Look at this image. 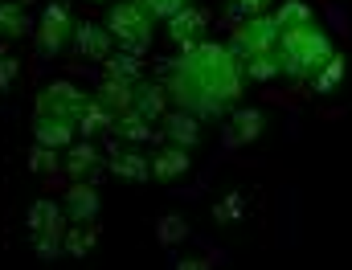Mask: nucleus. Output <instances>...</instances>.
Returning <instances> with one entry per match:
<instances>
[{"mask_svg":"<svg viewBox=\"0 0 352 270\" xmlns=\"http://www.w3.org/2000/svg\"><path fill=\"white\" fill-rule=\"evenodd\" d=\"M111 172H115L119 180L144 184V180H152V156L131 152V148H115V156H111Z\"/></svg>","mask_w":352,"mask_h":270,"instance_id":"obj_16","label":"nucleus"},{"mask_svg":"<svg viewBox=\"0 0 352 270\" xmlns=\"http://www.w3.org/2000/svg\"><path fill=\"white\" fill-rule=\"evenodd\" d=\"M234 8H238L242 16H254V12H266V8H270V0H234Z\"/></svg>","mask_w":352,"mask_h":270,"instance_id":"obj_32","label":"nucleus"},{"mask_svg":"<svg viewBox=\"0 0 352 270\" xmlns=\"http://www.w3.org/2000/svg\"><path fill=\"white\" fill-rule=\"evenodd\" d=\"M74 135H78L74 123H66V119H50V115H33V139H37V144L66 152V148L74 144Z\"/></svg>","mask_w":352,"mask_h":270,"instance_id":"obj_14","label":"nucleus"},{"mask_svg":"<svg viewBox=\"0 0 352 270\" xmlns=\"http://www.w3.org/2000/svg\"><path fill=\"white\" fill-rule=\"evenodd\" d=\"M74 45H78V54L90 58V62H107L115 54V37L98 21H74Z\"/></svg>","mask_w":352,"mask_h":270,"instance_id":"obj_7","label":"nucleus"},{"mask_svg":"<svg viewBox=\"0 0 352 270\" xmlns=\"http://www.w3.org/2000/svg\"><path fill=\"white\" fill-rule=\"evenodd\" d=\"M140 4H144V8H148L152 16H164V21H168L176 8H184L188 0H140Z\"/></svg>","mask_w":352,"mask_h":270,"instance_id":"obj_30","label":"nucleus"},{"mask_svg":"<svg viewBox=\"0 0 352 270\" xmlns=\"http://www.w3.org/2000/svg\"><path fill=\"white\" fill-rule=\"evenodd\" d=\"M238 209H242V201H238V192H234V196H226V205L217 209V221H230V217H238Z\"/></svg>","mask_w":352,"mask_h":270,"instance_id":"obj_33","label":"nucleus"},{"mask_svg":"<svg viewBox=\"0 0 352 270\" xmlns=\"http://www.w3.org/2000/svg\"><path fill=\"white\" fill-rule=\"evenodd\" d=\"M25 225H29V234H66V213H62V201H54V196H41V201H33L29 205V213H25Z\"/></svg>","mask_w":352,"mask_h":270,"instance_id":"obj_10","label":"nucleus"},{"mask_svg":"<svg viewBox=\"0 0 352 270\" xmlns=\"http://www.w3.org/2000/svg\"><path fill=\"white\" fill-rule=\"evenodd\" d=\"M164 135H168V144L176 148H197L201 144V119L197 115H188V111H164Z\"/></svg>","mask_w":352,"mask_h":270,"instance_id":"obj_15","label":"nucleus"},{"mask_svg":"<svg viewBox=\"0 0 352 270\" xmlns=\"http://www.w3.org/2000/svg\"><path fill=\"white\" fill-rule=\"evenodd\" d=\"M332 37L307 21V25H295V29H283L278 33V45H274V58H278V74L295 78V82H311V74L332 58Z\"/></svg>","mask_w":352,"mask_h":270,"instance_id":"obj_2","label":"nucleus"},{"mask_svg":"<svg viewBox=\"0 0 352 270\" xmlns=\"http://www.w3.org/2000/svg\"><path fill=\"white\" fill-rule=\"evenodd\" d=\"M16 74H21V62H16V58H0V90L12 87Z\"/></svg>","mask_w":352,"mask_h":270,"instance_id":"obj_31","label":"nucleus"},{"mask_svg":"<svg viewBox=\"0 0 352 270\" xmlns=\"http://www.w3.org/2000/svg\"><path fill=\"white\" fill-rule=\"evenodd\" d=\"M180 270H205L209 267V258H184V262H176Z\"/></svg>","mask_w":352,"mask_h":270,"instance_id":"obj_34","label":"nucleus"},{"mask_svg":"<svg viewBox=\"0 0 352 270\" xmlns=\"http://www.w3.org/2000/svg\"><path fill=\"white\" fill-rule=\"evenodd\" d=\"M188 172V148H176V144H168L164 152H156L152 156V180H180Z\"/></svg>","mask_w":352,"mask_h":270,"instance_id":"obj_19","label":"nucleus"},{"mask_svg":"<svg viewBox=\"0 0 352 270\" xmlns=\"http://www.w3.org/2000/svg\"><path fill=\"white\" fill-rule=\"evenodd\" d=\"M278 21H274V12H254V16H246L238 29H234V37H230V49L238 54V58H250V54H266V49H274L278 45Z\"/></svg>","mask_w":352,"mask_h":270,"instance_id":"obj_6","label":"nucleus"},{"mask_svg":"<svg viewBox=\"0 0 352 270\" xmlns=\"http://www.w3.org/2000/svg\"><path fill=\"white\" fill-rule=\"evenodd\" d=\"M131 111H135V115H144L148 123L164 119V111H168V90L160 87V82L140 78V82H135V90H131Z\"/></svg>","mask_w":352,"mask_h":270,"instance_id":"obj_11","label":"nucleus"},{"mask_svg":"<svg viewBox=\"0 0 352 270\" xmlns=\"http://www.w3.org/2000/svg\"><path fill=\"white\" fill-rule=\"evenodd\" d=\"M90 106L87 90H78L70 78H58V82H50V87L37 94V106H33V115H50V119H66V123H74L78 127V119H82V111Z\"/></svg>","mask_w":352,"mask_h":270,"instance_id":"obj_4","label":"nucleus"},{"mask_svg":"<svg viewBox=\"0 0 352 270\" xmlns=\"http://www.w3.org/2000/svg\"><path fill=\"white\" fill-rule=\"evenodd\" d=\"M184 234H188V221H184L180 213H168V217H160V229H156V238H160L164 246H176V242H184Z\"/></svg>","mask_w":352,"mask_h":270,"instance_id":"obj_28","label":"nucleus"},{"mask_svg":"<svg viewBox=\"0 0 352 270\" xmlns=\"http://www.w3.org/2000/svg\"><path fill=\"white\" fill-rule=\"evenodd\" d=\"M90 4H107V0H90Z\"/></svg>","mask_w":352,"mask_h":270,"instance_id":"obj_36","label":"nucleus"},{"mask_svg":"<svg viewBox=\"0 0 352 270\" xmlns=\"http://www.w3.org/2000/svg\"><path fill=\"white\" fill-rule=\"evenodd\" d=\"M107 131H111L119 144H144V139H152V135H156V131H152V123H148L144 115H135V111H123V115H115Z\"/></svg>","mask_w":352,"mask_h":270,"instance_id":"obj_18","label":"nucleus"},{"mask_svg":"<svg viewBox=\"0 0 352 270\" xmlns=\"http://www.w3.org/2000/svg\"><path fill=\"white\" fill-rule=\"evenodd\" d=\"M340 78H344V58L332 54V58L311 74V87H316V94H332V90L340 87Z\"/></svg>","mask_w":352,"mask_h":270,"instance_id":"obj_23","label":"nucleus"},{"mask_svg":"<svg viewBox=\"0 0 352 270\" xmlns=\"http://www.w3.org/2000/svg\"><path fill=\"white\" fill-rule=\"evenodd\" d=\"M274 21H278V29H295V25L316 21V12H311L307 0H283V4L274 8Z\"/></svg>","mask_w":352,"mask_h":270,"instance_id":"obj_24","label":"nucleus"},{"mask_svg":"<svg viewBox=\"0 0 352 270\" xmlns=\"http://www.w3.org/2000/svg\"><path fill=\"white\" fill-rule=\"evenodd\" d=\"M242 62L230 45L217 41H197L188 49H180L173 66H168V98L180 102V111L197 115V119H217L230 115L242 98Z\"/></svg>","mask_w":352,"mask_h":270,"instance_id":"obj_1","label":"nucleus"},{"mask_svg":"<svg viewBox=\"0 0 352 270\" xmlns=\"http://www.w3.org/2000/svg\"><path fill=\"white\" fill-rule=\"evenodd\" d=\"M62 213H66L70 225L74 221H94L98 217V188L90 180H70V188L62 196Z\"/></svg>","mask_w":352,"mask_h":270,"instance_id":"obj_8","label":"nucleus"},{"mask_svg":"<svg viewBox=\"0 0 352 270\" xmlns=\"http://www.w3.org/2000/svg\"><path fill=\"white\" fill-rule=\"evenodd\" d=\"M94 246H98V225L94 221H74V229L62 234V250L70 258H87Z\"/></svg>","mask_w":352,"mask_h":270,"instance_id":"obj_21","label":"nucleus"},{"mask_svg":"<svg viewBox=\"0 0 352 270\" xmlns=\"http://www.w3.org/2000/svg\"><path fill=\"white\" fill-rule=\"evenodd\" d=\"M33 250H37V258H58L62 254V234H33Z\"/></svg>","mask_w":352,"mask_h":270,"instance_id":"obj_29","label":"nucleus"},{"mask_svg":"<svg viewBox=\"0 0 352 270\" xmlns=\"http://www.w3.org/2000/svg\"><path fill=\"white\" fill-rule=\"evenodd\" d=\"M107 127H111V115L90 98V106L82 111V119H78V135H87L90 139V135H98V131H107Z\"/></svg>","mask_w":352,"mask_h":270,"instance_id":"obj_27","label":"nucleus"},{"mask_svg":"<svg viewBox=\"0 0 352 270\" xmlns=\"http://www.w3.org/2000/svg\"><path fill=\"white\" fill-rule=\"evenodd\" d=\"M33 41H37V49L45 54V58H54V54H62L70 41H74V16H70V8L66 4H45L41 8V21L33 25Z\"/></svg>","mask_w":352,"mask_h":270,"instance_id":"obj_5","label":"nucleus"},{"mask_svg":"<svg viewBox=\"0 0 352 270\" xmlns=\"http://www.w3.org/2000/svg\"><path fill=\"white\" fill-rule=\"evenodd\" d=\"M25 33H33V21H29L25 4L0 0V41H21Z\"/></svg>","mask_w":352,"mask_h":270,"instance_id":"obj_20","label":"nucleus"},{"mask_svg":"<svg viewBox=\"0 0 352 270\" xmlns=\"http://www.w3.org/2000/svg\"><path fill=\"white\" fill-rule=\"evenodd\" d=\"M135 82L140 78H102V87H98V94H94V102L115 119V115H123V111H131V90H135Z\"/></svg>","mask_w":352,"mask_h":270,"instance_id":"obj_12","label":"nucleus"},{"mask_svg":"<svg viewBox=\"0 0 352 270\" xmlns=\"http://www.w3.org/2000/svg\"><path fill=\"white\" fill-rule=\"evenodd\" d=\"M16 4H25V8H29V0H16Z\"/></svg>","mask_w":352,"mask_h":270,"instance_id":"obj_35","label":"nucleus"},{"mask_svg":"<svg viewBox=\"0 0 352 270\" xmlns=\"http://www.w3.org/2000/svg\"><path fill=\"white\" fill-rule=\"evenodd\" d=\"M29 168H33V172H41V177H54V172L62 168V156H58V148H45V144H37V148L29 152Z\"/></svg>","mask_w":352,"mask_h":270,"instance_id":"obj_26","label":"nucleus"},{"mask_svg":"<svg viewBox=\"0 0 352 270\" xmlns=\"http://www.w3.org/2000/svg\"><path fill=\"white\" fill-rule=\"evenodd\" d=\"M258 135H263V111H254V106L234 111L230 131H226V144H230V148H242V144H254Z\"/></svg>","mask_w":352,"mask_h":270,"instance_id":"obj_17","label":"nucleus"},{"mask_svg":"<svg viewBox=\"0 0 352 270\" xmlns=\"http://www.w3.org/2000/svg\"><path fill=\"white\" fill-rule=\"evenodd\" d=\"M205 29H209V16H205L201 8H192V4L176 8L173 16H168V37H173L180 49H188V45H197V41H205V37H201Z\"/></svg>","mask_w":352,"mask_h":270,"instance_id":"obj_9","label":"nucleus"},{"mask_svg":"<svg viewBox=\"0 0 352 270\" xmlns=\"http://www.w3.org/2000/svg\"><path fill=\"white\" fill-rule=\"evenodd\" d=\"M102 168V156H98V148L94 144H70L66 148V160H62V172L70 180H94V172Z\"/></svg>","mask_w":352,"mask_h":270,"instance_id":"obj_13","label":"nucleus"},{"mask_svg":"<svg viewBox=\"0 0 352 270\" xmlns=\"http://www.w3.org/2000/svg\"><path fill=\"white\" fill-rule=\"evenodd\" d=\"M152 12L140 4V0H119V4H111V12H107V29H111V37H115V45L119 49H127V54H144L148 45H152Z\"/></svg>","mask_w":352,"mask_h":270,"instance_id":"obj_3","label":"nucleus"},{"mask_svg":"<svg viewBox=\"0 0 352 270\" xmlns=\"http://www.w3.org/2000/svg\"><path fill=\"white\" fill-rule=\"evenodd\" d=\"M102 66H107V74H111V78H144V70H140V58H135V54H127V49L111 54Z\"/></svg>","mask_w":352,"mask_h":270,"instance_id":"obj_25","label":"nucleus"},{"mask_svg":"<svg viewBox=\"0 0 352 270\" xmlns=\"http://www.w3.org/2000/svg\"><path fill=\"white\" fill-rule=\"evenodd\" d=\"M242 62V78H250V82H270L274 74H278V58H274V49H266V54H250V58H238Z\"/></svg>","mask_w":352,"mask_h":270,"instance_id":"obj_22","label":"nucleus"}]
</instances>
